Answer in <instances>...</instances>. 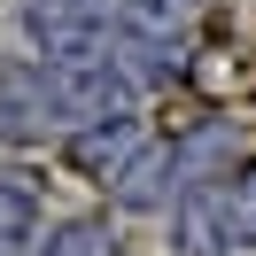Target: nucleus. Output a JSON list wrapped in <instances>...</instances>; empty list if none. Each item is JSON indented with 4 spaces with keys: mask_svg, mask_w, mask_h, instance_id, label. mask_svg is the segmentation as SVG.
<instances>
[{
    "mask_svg": "<svg viewBox=\"0 0 256 256\" xmlns=\"http://www.w3.org/2000/svg\"><path fill=\"white\" fill-rule=\"evenodd\" d=\"M70 140L62 101H54V70L39 62H0V148H47Z\"/></svg>",
    "mask_w": 256,
    "mask_h": 256,
    "instance_id": "1",
    "label": "nucleus"
},
{
    "mask_svg": "<svg viewBox=\"0 0 256 256\" xmlns=\"http://www.w3.org/2000/svg\"><path fill=\"white\" fill-rule=\"evenodd\" d=\"M156 140V124L148 116H109V124H86V132H70V163H78L86 178H94L101 194L116 186V178L140 163V148Z\"/></svg>",
    "mask_w": 256,
    "mask_h": 256,
    "instance_id": "2",
    "label": "nucleus"
},
{
    "mask_svg": "<svg viewBox=\"0 0 256 256\" xmlns=\"http://www.w3.org/2000/svg\"><path fill=\"white\" fill-rule=\"evenodd\" d=\"M202 194H210V210H218V233H225V248H256V163L240 156L233 171H218V178H202Z\"/></svg>",
    "mask_w": 256,
    "mask_h": 256,
    "instance_id": "3",
    "label": "nucleus"
},
{
    "mask_svg": "<svg viewBox=\"0 0 256 256\" xmlns=\"http://www.w3.org/2000/svg\"><path fill=\"white\" fill-rule=\"evenodd\" d=\"M39 178L24 171H0V256H32L39 248Z\"/></svg>",
    "mask_w": 256,
    "mask_h": 256,
    "instance_id": "4",
    "label": "nucleus"
},
{
    "mask_svg": "<svg viewBox=\"0 0 256 256\" xmlns=\"http://www.w3.org/2000/svg\"><path fill=\"white\" fill-rule=\"evenodd\" d=\"M32 256H116V240H109V225H101V218H62V225L39 233Z\"/></svg>",
    "mask_w": 256,
    "mask_h": 256,
    "instance_id": "5",
    "label": "nucleus"
},
{
    "mask_svg": "<svg viewBox=\"0 0 256 256\" xmlns=\"http://www.w3.org/2000/svg\"><path fill=\"white\" fill-rule=\"evenodd\" d=\"M171 8H186V16H194V24H202V8H210V0H171Z\"/></svg>",
    "mask_w": 256,
    "mask_h": 256,
    "instance_id": "6",
    "label": "nucleus"
}]
</instances>
